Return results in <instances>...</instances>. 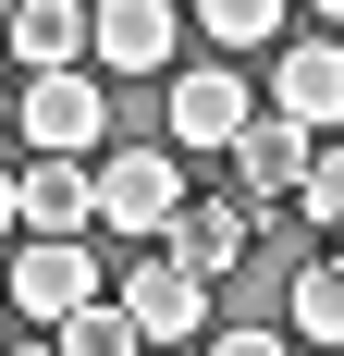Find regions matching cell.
I'll return each mask as SVG.
<instances>
[{
	"label": "cell",
	"instance_id": "6da1fadb",
	"mask_svg": "<svg viewBox=\"0 0 344 356\" xmlns=\"http://www.w3.org/2000/svg\"><path fill=\"white\" fill-rule=\"evenodd\" d=\"M197 209L185 184V147H123L99 160V234H136V246H172V221Z\"/></svg>",
	"mask_w": 344,
	"mask_h": 356
},
{
	"label": "cell",
	"instance_id": "7a4b0ae2",
	"mask_svg": "<svg viewBox=\"0 0 344 356\" xmlns=\"http://www.w3.org/2000/svg\"><path fill=\"white\" fill-rule=\"evenodd\" d=\"M13 136H25L37 160H99V136H111L99 74H86V62H62V74H25V111H13Z\"/></svg>",
	"mask_w": 344,
	"mask_h": 356
},
{
	"label": "cell",
	"instance_id": "3957f363",
	"mask_svg": "<svg viewBox=\"0 0 344 356\" xmlns=\"http://www.w3.org/2000/svg\"><path fill=\"white\" fill-rule=\"evenodd\" d=\"M258 111H271V99H258L234 62H185V74H172V147H185V160H209V147L234 160Z\"/></svg>",
	"mask_w": 344,
	"mask_h": 356
},
{
	"label": "cell",
	"instance_id": "277c9868",
	"mask_svg": "<svg viewBox=\"0 0 344 356\" xmlns=\"http://www.w3.org/2000/svg\"><path fill=\"white\" fill-rule=\"evenodd\" d=\"M308 172H320V123H295V111H258V123H246V147H234V197L271 221L283 197H308Z\"/></svg>",
	"mask_w": 344,
	"mask_h": 356
},
{
	"label": "cell",
	"instance_id": "5b68a950",
	"mask_svg": "<svg viewBox=\"0 0 344 356\" xmlns=\"http://www.w3.org/2000/svg\"><path fill=\"white\" fill-rule=\"evenodd\" d=\"M99 258H86V234H25V246H13V307H25V320H49L62 332L74 307H99Z\"/></svg>",
	"mask_w": 344,
	"mask_h": 356
},
{
	"label": "cell",
	"instance_id": "8992f818",
	"mask_svg": "<svg viewBox=\"0 0 344 356\" xmlns=\"http://www.w3.org/2000/svg\"><path fill=\"white\" fill-rule=\"evenodd\" d=\"M111 295L136 307V332H148V344H197V332H209V270H185L172 246H160V258H136Z\"/></svg>",
	"mask_w": 344,
	"mask_h": 356
},
{
	"label": "cell",
	"instance_id": "52a82bcc",
	"mask_svg": "<svg viewBox=\"0 0 344 356\" xmlns=\"http://www.w3.org/2000/svg\"><path fill=\"white\" fill-rule=\"evenodd\" d=\"M271 111H295V123L332 136L344 123V37H295V49H283L271 62Z\"/></svg>",
	"mask_w": 344,
	"mask_h": 356
},
{
	"label": "cell",
	"instance_id": "ba28073f",
	"mask_svg": "<svg viewBox=\"0 0 344 356\" xmlns=\"http://www.w3.org/2000/svg\"><path fill=\"white\" fill-rule=\"evenodd\" d=\"M13 62H25V74L99 62V0H25V13H13Z\"/></svg>",
	"mask_w": 344,
	"mask_h": 356
},
{
	"label": "cell",
	"instance_id": "9c48e42d",
	"mask_svg": "<svg viewBox=\"0 0 344 356\" xmlns=\"http://www.w3.org/2000/svg\"><path fill=\"white\" fill-rule=\"evenodd\" d=\"M172 37H185L172 0H99V74H160Z\"/></svg>",
	"mask_w": 344,
	"mask_h": 356
},
{
	"label": "cell",
	"instance_id": "30bf717a",
	"mask_svg": "<svg viewBox=\"0 0 344 356\" xmlns=\"http://www.w3.org/2000/svg\"><path fill=\"white\" fill-rule=\"evenodd\" d=\"M246 234H258V209H246V197H197V209L172 221V258L221 283V270H246Z\"/></svg>",
	"mask_w": 344,
	"mask_h": 356
},
{
	"label": "cell",
	"instance_id": "8fae6325",
	"mask_svg": "<svg viewBox=\"0 0 344 356\" xmlns=\"http://www.w3.org/2000/svg\"><path fill=\"white\" fill-rule=\"evenodd\" d=\"M99 221V172L86 160H25V234H86Z\"/></svg>",
	"mask_w": 344,
	"mask_h": 356
},
{
	"label": "cell",
	"instance_id": "7c38bea8",
	"mask_svg": "<svg viewBox=\"0 0 344 356\" xmlns=\"http://www.w3.org/2000/svg\"><path fill=\"white\" fill-rule=\"evenodd\" d=\"M283 332H295V344H332V356H344V258H308V270L283 283Z\"/></svg>",
	"mask_w": 344,
	"mask_h": 356
},
{
	"label": "cell",
	"instance_id": "4fadbf2b",
	"mask_svg": "<svg viewBox=\"0 0 344 356\" xmlns=\"http://www.w3.org/2000/svg\"><path fill=\"white\" fill-rule=\"evenodd\" d=\"M49 344H62V356H148V332H136V307H123V295H99V307H74Z\"/></svg>",
	"mask_w": 344,
	"mask_h": 356
},
{
	"label": "cell",
	"instance_id": "5bb4252c",
	"mask_svg": "<svg viewBox=\"0 0 344 356\" xmlns=\"http://www.w3.org/2000/svg\"><path fill=\"white\" fill-rule=\"evenodd\" d=\"M209 49H283V0H197Z\"/></svg>",
	"mask_w": 344,
	"mask_h": 356
},
{
	"label": "cell",
	"instance_id": "9a60e30c",
	"mask_svg": "<svg viewBox=\"0 0 344 356\" xmlns=\"http://www.w3.org/2000/svg\"><path fill=\"white\" fill-rule=\"evenodd\" d=\"M295 209H308L320 234H344V136L320 147V172H308V197H295Z\"/></svg>",
	"mask_w": 344,
	"mask_h": 356
},
{
	"label": "cell",
	"instance_id": "2e32d148",
	"mask_svg": "<svg viewBox=\"0 0 344 356\" xmlns=\"http://www.w3.org/2000/svg\"><path fill=\"white\" fill-rule=\"evenodd\" d=\"M209 356H295V332H258V320H246V332H209Z\"/></svg>",
	"mask_w": 344,
	"mask_h": 356
},
{
	"label": "cell",
	"instance_id": "e0dca14e",
	"mask_svg": "<svg viewBox=\"0 0 344 356\" xmlns=\"http://www.w3.org/2000/svg\"><path fill=\"white\" fill-rule=\"evenodd\" d=\"M25 234V172H0V246Z\"/></svg>",
	"mask_w": 344,
	"mask_h": 356
},
{
	"label": "cell",
	"instance_id": "ac0fdd59",
	"mask_svg": "<svg viewBox=\"0 0 344 356\" xmlns=\"http://www.w3.org/2000/svg\"><path fill=\"white\" fill-rule=\"evenodd\" d=\"M13 111H25V86H13V74H0V123H13Z\"/></svg>",
	"mask_w": 344,
	"mask_h": 356
},
{
	"label": "cell",
	"instance_id": "d6986e66",
	"mask_svg": "<svg viewBox=\"0 0 344 356\" xmlns=\"http://www.w3.org/2000/svg\"><path fill=\"white\" fill-rule=\"evenodd\" d=\"M13 13H25V0H0V49H13Z\"/></svg>",
	"mask_w": 344,
	"mask_h": 356
},
{
	"label": "cell",
	"instance_id": "ffe728a7",
	"mask_svg": "<svg viewBox=\"0 0 344 356\" xmlns=\"http://www.w3.org/2000/svg\"><path fill=\"white\" fill-rule=\"evenodd\" d=\"M308 13H320V25H344V0H308Z\"/></svg>",
	"mask_w": 344,
	"mask_h": 356
},
{
	"label": "cell",
	"instance_id": "44dd1931",
	"mask_svg": "<svg viewBox=\"0 0 344 356\" xmlns=\"http://www.w3.org/2000/svg\"><path fill=\"white\" fill-rule=\"evenodd\" d=\"M0 356H62V344H0Z\"/></svg>",
	"mask_w": 344,
	"mask_h": 356
}]
</instances>
